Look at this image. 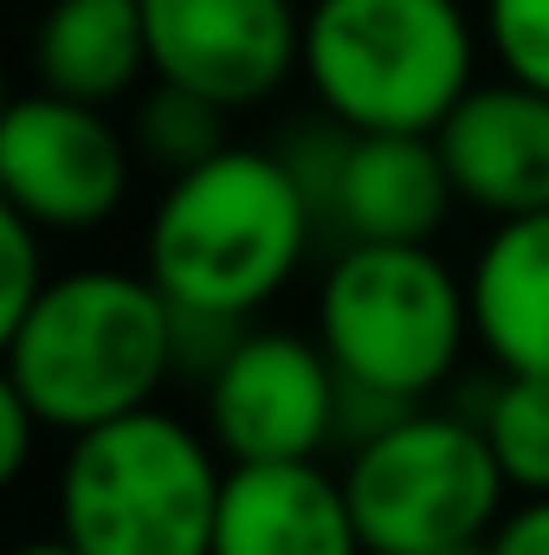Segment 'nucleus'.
<instances>
[{
    "mask_svg": "<svg viewBox=\"0 0 549 555\" xmlns=\"http://www.w3.org/2000/svg\"><path fill=\"white\" fill-rule=\"evenodd\" d=\"M227 452L207 426L137 408L72 433L59 459V530L85 555H214Z\"/></svg>",
    "mask_w": 549,
    "mask_h": 555,
    "instance_id": "7ed1b4c3",
    "label": "nucleus"
},
{
    "mask_svg": "<svg viewBox=\"0 0 549 555\" xmlns=\"http://www.w3.org/2000/svg\"><path fill=\"white\" fill-rule=\"evenodd\" d=\"M304 7H310V0H304Z\"/></svg>",
    "mask_w": 549,
    "mask_h": 555,
    "instance_id": "5701e85b",
    "label": "nucleus"
},
{
    "mask_svg": "<svg viewBox=\"0 0 549 555\" xmlns=\"http://www.w3.org/2000/svg\"><path fill=\"white\" fill-rule=\"evenodd\" d=\"M317 240V201L284 162V149L227 142L207 162L168 175L142 227V272L181 310L253 323L272 297L291 291Z\"/></svg>",
    "mask_w": 549,
    "mask_h": 555,
    "instance_id": "f257e3e1",
    "label": "nucleus"
},
{
    "mask_svg": "<svg viewBox=\"0 0 549 555\" xmlns=\"http://www.w3.org/2000/svg\"><path fill=\"white\" fill-rule=\"evenodd\" d=\"M227 117H233V111H220L214 98L155 78L137 98V111H130V142H137V155L149 168L181 175V168H194V162H207L214 149L233 142L227 137Z\"/></svg>",
    "mask_w": 549,
    "mask_h": 555,
    "instance_id": "dca6fc26",
    "label": "nucleus"
},
{
    "mask_svg": "<svg viewBox=\"0 0 549 555\" xmlns=\"http://www.w3.org/2000/svg\"><path fill=\"white\" fill-rule=\"evenodd\" d=\"M310 330L336 375L395 401H433L459 382L472 336V297L433 240H343L317 278Z\"/></svg>",
    "mask_w": 549,
    "mask_h": 555,
    "instance_id": "39448f33",
    "label": "nucleus"
},
{
    "mask_svg": "<svg viewBox=\"0 0 549 555\" xmlns=\"http://www.w3.org/2000/svg\"><path fill=\"white\" fill-rule=\"evenodd\" d=\"M459 207L485 220H518L549 207V91L518 78H478L452 117L433 130Z\"/></svg>",
    "mask_w": 549,
    "mask_h": 555,
    "instance_id": "9b49d317",
    "label": "nucleus"
},
{
    "mask_svg": "<svg viewBox=\"0 0 549 555\" xmlns=\"http://www.w3.org/2000/svg\"><path fill=\"white\" fill-rule=\"evenodd\" d=\"M46 227L39 220H26V214H13V207H0V246H7V278H0V336L46 297V284H52V266H46Z\"/></svg>",
    "mask_w": 549,
    "mask_h": 555,
    "instance_id": "a211bd4d",
    "label": "nucleus"
},
{
    "mask_svg": "<svg viewBox=\"0 0 549 555\" xmlns=\"http://www.w3.org/2000/svg\"><path fill=\"white\" fill-rule=\"evenodd\" d=\"M343 375L317 330L246 323L201 382V426L233 459H323L336 446Z\"/></svg>",
    "mask_w": 549,
    "mask_h": 555,
    "instance_id": "1a4fd4ad",
    "label": "nucleus"
},
{
    "mask_svg": "<svg viewBox=\"0 0 549 555\" xmlns=\"http://www.w3.org/2000/svg\"><path fill=\"white\" fill-rule=\"evenodd\" d=\"M155 78L259 111L304 78V0H142Z\"/></svg>",
    "mask_w": 549,
    "mask_h": 555,
    "instance_id": "9d476101",
    "label": "nucleus"
},
{
    "mask_svg": "<svg viewBox=\"0 0 549 555\" xmlns=\"http://www.w3.org/2000/svg\"><path fill=\"white\" fill-rule=\"evenodd\" d=\"M343 485L369 555H433L485 543L511 504V478L478 414H452L433 401L356 439L343 459Z\"/></svg>",
    "mask_w": 549,
    "mask_h": 555,
    "instance_id": "423d86ee",
    "label": "nucleus"
},
{
    "mask_svg": "<svg viewBox=\"0 0 549 555\" xmlns=\"http://www.w3.org/2000/svg\"><path fill=\"white\" fill-rule=\"evenodd\" d=\"M137 142L104 104L33 85L0 124V207L46 233H91L124 214L137 181Z\"/></svg>",
    "mask_w": 549,
    "mask_h": 555,
    "instance_id": "0eeeda50",
    "label": "nucleus"
},
{
    "mask_svg": "<svg viewBox=\"0 0 549 555\" xmlns=\"http://www.w3.org/2000/svg\"><path fill=\"white\" fill-rule=\"evenodd\" d=\"M317 201L330 240H439L459 207L439 137L420 130H343L336 117L278 142Z\"/></svg>",
    "mask_w": 549,
    "mask_h": 555,
    "instance_id": "6e6552de",
    "label": "nucleus"
},
{
    "mask_svg": "<svg viewBox=\"0 0 549 555\" xmlns=\"http://www.w3.org/2000/svg\"><path fill=\"white\" fill-rule=\"evenodd\" d=\"M478 26L505 78L549 91V0H478Z\"/></svg>",
    "mask_w": 549,
    "mask_h": 555,
    "instance_id": "f3484780",
    "label": "nucleus"
},
{
    "mask_svg": "<svg viewBox=\"0 0 549 555\" xmlns=\"http://www.w3.org/2000/svg\"><path fill=\"white\" fill-rule=\"evenodd\" d=\"M485 26L465 0H310L304 85L343 130L433 137L478 85Z\"/></svg>",
    "mask_w": 549,
    "mask_h": 555,
    "instance_id": "20e7f679",
    "label": "nucleus"
},
{
    "mask_svg": "<svg viewBox=\"0 0 549 555\" xmlns=\"http://www.w3.org/2000/svg\"><path fill=\"white\" fill-rule=\"evenodd\" d=\"M472 414L511 478V498L549 491V375H505L498 369Z\"/></svg>",
    "mask_w": 549,
    "mask_h": 555,
    "instance_id": "2eb2a0df",
    "label": "nucleus"
},
{
    "mask_svg": "<svg viewBox=\"0 0 549 555\" xmlns=\"http://www.w3.org/2000/svg\"><path fill=\"white\" fill-rule=\"evenodd\" d=\"M39 433H52V426H46L39 408H33V401L0 375V478H7V485H20V478H26Z\"/></svg>",
    "mask_w": 549,
    "mask_h": 555,
    "instance_id": "6ab92c4d",
    "label": "nucleus"
},
{
    "mask_svg": "<svg viewBox=\"0 0 549 555\" xmlns=\"http://www.w3.org/2000/svg\"><path fill=\"white\" fill-rule=\"evenodd\" d=\"M433 555H485V543H459V550H433Z\"/></svg>",
    "mask_w": 549,
    "mask_h": 555,
    "instance_id": "4be33fe9",
    "label": "nucleus"
},
{
    "mask_svg": "<svg viewBox=\"0 0 549 555\" xmlns=\"http://www.w3.org/2000/svg\"><path fill=\"white\" fill-rule=\"evenodd\" d=\"M485 555H549V491L537 498H511L505 517L491 524Z\"/></svg>",
    "mask_w": 549,
    "mask_h": 555,
    "instance_id": "aec40b11",
    "label": "nucleus"
},
{
    "mask_svg": "<svg viewBox=\"0 0 549 555\" xmlns=\"http://www.w3.org/2000/svg\"><path fill=\"white\" fill-rule=\"evenodd\" d=\"M472 336L491 369L505 375H549V207L491 220L465 266Z\"/></svg>",
    "mask_w": 549,
    "mask_h": 555,
    "instance_id": "ddd939ff",
    "label": "nucleus"
},
{
    "mask_svg": "<svg viewBox=\"0 0 549 555\" xmlns=\"http://www.w3.org/2000/svg\"><path fill=\"white\" fill-rule=\"evenodd\" d=\"M142 78H155L142 0H46L33 26V85L111 111L137 98Z\"/></svg>",
    "mask_w": 549,
    "mask_h": 555,
    "instance_id": "4468645a",
    "label": "nucleus"
},
{
    "mask_svg": "<svg viewBox=\"0 0 549 555\" xmlns=\"http://www.w3.org/2000/svg\"><path fill=\"white\" fill-rule=\"evenodd\" d=\"M214 555H369L343 472L323 459H233Z\"/></svg>",
    "mask_w": 549,
    "mask_h": 555,
    "instance_id": "f8f14e48",
    "label": "nucleus"
},
{
    "mask_svg": "<svg viewBox=\"0 0 549 555\" xmlns=\"http://www.w3.org/2000/svg\"><path fill=\"white\" fill-rule=\"evenodd\" d=\"M13 555H85V550H78V543L59 530V537H33V543H20Z\"/></svg>",
    "mask_w": 549,
    "mask_h": 555,
    "instance_id": "412c9836",
    "label": "nucleus"
},
{
    "mask_svg": "<svg viewBox=\"0 0 549 555\" xmlns=\"http://www.w3.org/2000/svg\"><path fill=\"white\" fill-rule=\"evenodd\" d=\"M0 375L65 439L155 408V395L175 382V304L130 266L59 272L0 336Z\"/></svg>",
    "mask_w": 549,
    "mask_h": 555,
    "instance_id": "f03ea898",
    "label": "nucleus"
}]
</instances>
